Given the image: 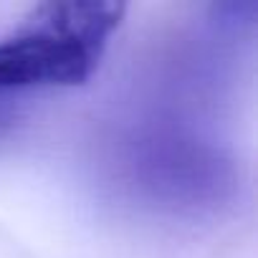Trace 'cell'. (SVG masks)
I'll use <instances>...</instances> for the list:
<instances>
[{
  "label": "cell",
  "mask_w": 258,
  "mask_h": 258,
  "mask_svg": "<svg viewBox=\"0 0 258 258\" xmlns=\"http://www.w3.org/2000/svg\"><path fill=\"white\" fill-rule=\"evenodd\" d=\"M124 13L114 0L38 3L21 31L0 41V91L86 84Z\"/></svg>",
  "instance_id": "obj_1"
}]
</instances>
